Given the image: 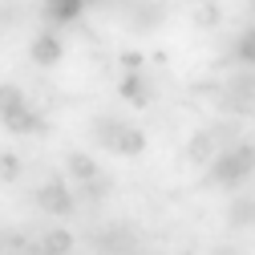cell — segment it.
<instances>
[{"label":"cell","mask_w":255,"mask_h":255,"mask_svg":"<svg viewBox=\"0 0 255 255\" xmlns=\"http://www.w3.org/2000/svg\"><path fill=\"white\" fill-rule=\"evenodd\" d=\"M211 174H215V182H227V186H235L243 174H251L255 170V150L251 146H239V150H219L215 158H211Z\"/></svg>","instance_id":"obj_1"},{"label":"cell","mask_w":255,"mask_h":255,"mask_svg":"<svg viewBox=\"0 0 255 255\" xmlns=\"http://www.w3.org/2000/svg\"><path fill=\"white\" fill-rule=\"evenodd\" d=\"M37 203H41V211H49V215H69L73 211V195L61 182H45L41 190H37Z\"/></svg>","instance_id":"obj_2"},{"label":"cell","mask_w":255,"mask_h":255,"mask_svg":"<svg viewBox=\"0 0 255 255\" xmlns=\"http://www.w3.org/2000/svg\"><path fill=\"white\" fill-rule=\"evenodd\" d=\"M142 146H146V138H142L138 126H122V122H118L110 150H114V154H126V158H134V154H142Z\"/></svg>","instance_id":"obj_3"},{"label":"cell","mask_w":255,"mask_h":255,"mask_svg":"<svg viewBox=\"0 0 255 255\" xmlns=\"http://www.w3.org/2000/svg\"><path fill=\"white\" fill-rule=\"evenodd\" d=\"M4 126H8L12 134H41V130H45V118L33 114L28 106H16L12 114H4Z\"/></svg>","instance_id":"obj_4"},{"label":"cell","mask_w":255,"mask_h":255,"mask_svg":"<svg viewBox=\"0 0 255 255\" xmlns=\"http://www.w3.org/2000/svg\"><path fill=\"white\" fill-rule=\"evenodd\" d=\"M33 61H37V65H57V61H61V41L53 33L33 37Z\"/></svg>","instance_id":"obj_5"},{"label":"cell","mask_w":255,"mask_h":255,"mask_svg":"<svg viewBox=\"0 0 255 255\" xmlns=\"http://www.w3.org/2000/svg\"><path fill=\"white\" fill-rule=\"evenodd\" d=\"M122 98L130 102V106H146V102H150V85H146L138 73H126V77H122Z\"/></svg>","instance_id":"obj_6"},{"label":"cell","mask_w":255,"mask_h":255,"mask_svg":"<svg viewBox=\"0 0 255 255\" xmlns=\"http://www.w3.org/2000/svg\"><path fill=\"white\" fill-rule=\"evenodd\" d=\"M186 154L195 158V162H211V158L219 154V142L211 138V130H207V134H195V138H190V146H186Z\"/></svg>","instance_id":"obj_7"},{"label":"cell","mask_w":255,"mask_h":255,"mask_svg":"<svg viewBox=\"0 0 255 255\" xmlns=\"http://www.w3.org/2000/svg\"><path fill=\"white\" fill-rule=\"evenodd\" d=\"M65 170H69V174H73L77 182H89V178H98V162H93L89 154H69Z\"/></svg>","instance_id":"obj_8"},{"label":"cell","mask_w":255,"mask_h":255,"mask_svg":"<svg viewBox=\"0 0 255 255\" xmlns=\"http://www.w3.org/2000/svg\"><path fill=\"white\" fill-rule=\"evenodd\" d=\"M85 0H45V8H49V20H73L81 12Z\"/></svg>","instance_id":"obj_9"},{"label":"cell","mask_w":255,"mask_h":255,"mask_svg":"<svg viewBox=\"0 0 255 255\" xmlns=\"http://www.w3.org/2000/svg\"><path fill=\"white\" fill-rule=\"evenodd\" d=\"M223 20V8L215 4V0H199V4H195V24L199 28H215Z\"/></svg>","instance_id":"obj_10"},{"label":"cell","mask_w":255,"mask_h":255,"mask_svg":"<svg viewBox=\"0 0 255 255\" xmlns=\"http://www.w3.org/2000/svg\"><path fill=\"white\" fill-rule=\"evenodd\" d=\"M69 247H73L69 231H49L45 243H41V255H69Z\"/></svg>","instance_id":"obj_11"},{"label":"cell","mask_w":255,"mask_h":255,"mask_svg":"<svg viewBox=\"0 0 255 255\" xmlns=\"http://www.w3.org/2000/svg\"><path fill=\"white\" fill-rule=\"evenodd\" d=\"M16 106H24V93H20L16 85H0V118L12 114Z\"/></svg>","instance_id":"obj_12"},{"label":"cell","mask_w":255,"mask_h":255,"mask_svg":"<svg viewBox=\"0 0 255 255\" xmlns=\"http://www.w3.org/2000/svg\"><path fill=\"white\" fill-rule=\"evenodd\" d=\"M16 178H20V158L0 154V182H16Z\"/></svg>","instance_id":"obj_13"},{"label":"cell","mask_w":255,"mask_h":255,"mask_svg":"<svg viewBox=\"0 0 255 255\" xmlns=\"http://www.w3.org/2000/svg\"><path fill=\"white\" fill-rule=\"evenodd\" d=\"M239 57L255 65V28H251V33H243V41H239Z\"/></svg>","instance_id":"obj_14"},{"label":"cell","mask_w":255,"mask_h":255,"mask_svg":"<svg viewBox=\"0 0 255 255\" xmlns=\"http://www.w3.org/2000/svg\"><path fill=\"white\" fill-rule=\"evenodd\" d=\"M142 61H146L142 53H126V57H122V69H126V73H138V69H142Z\"/></svg>","instance_id":"obj_15"},{"label":"cell","mask_w":255,"mask_h":255,"mask_svg":"<svg viewBox=\"0 0 255 255\" xmlns=\"http://www.w3.org/2000/svg\"><path fill=\"white\" fill-rule=\"evenodd\" d=\"M195 4H199V0H195Z\"/></svg>","instance_id":"obj_16"}]
</instances>
